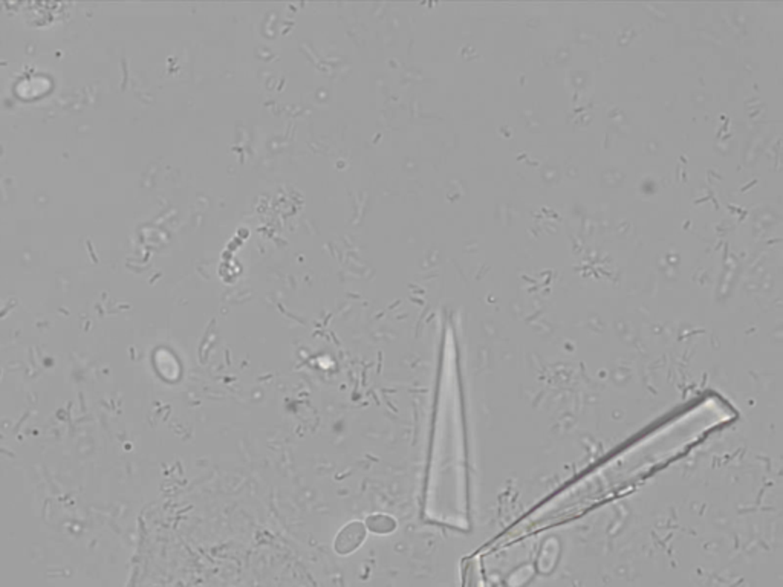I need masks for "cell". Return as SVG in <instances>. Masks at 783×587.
I'll list each match as a JSON object with an SVG mask.
<instances>
[{
	"label": "cell",
	"instance_id": "6da1fadb",
	"mask_svg": "<svg viewBox=\"0 0 783 587\" xmlns=\"http://www.w3.org/2000/svg\"><path fill=\"white\" fill-rule=\"evenodd\" d=\"M365 535H366V532H365V528H362V525H360V523H351V525H348V526H346V528L343 529V531L340 532L339 537H337L335 549L339 551L340 553L352 552L353 549H355V548L358 546V543H357V542H353V539L362 542V539H365Z\"/></svg>",
	"mask_w": 783,
	"mask_h": 587
},
{
	"label": "cell",
	"instance_id": "7a4b0ae2",
	"mask_svg": "<svg viewBox=\"0 0 783 587\" xmlns=\"http://www.w3.org/2000/svg\"><path fill=\"white\" fill-rule=\"evenodd\" d=\"M387 523H395L392 518L389 517H384V516H376V517H370L369 518V528L372 529L375 532H380V534H386L392 531L395 526H387Z\"/></svg>",
	"mask_w": 783,
	"mask_h": 587
}]
</instances>
